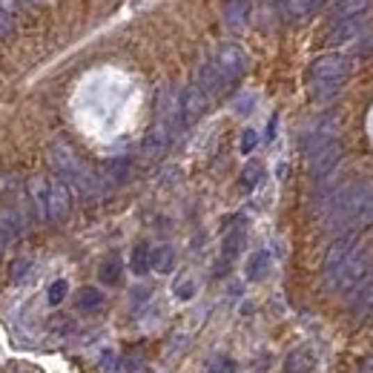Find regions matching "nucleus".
I'll return each instance as SVG.
<instances>
[{
    "label": "nucleus",
    "mask_w": 373,
    "mask_h": 373,
    "mask_svg": "<svg viewBox=\"0 0 373 373\" xmlns=\"http://www.w3.org/2000/svg\"><path fill=\"white\" fill-rule=\"evenodd\" d=\"M328 227L333 232H356L373 224V186L365 181L344 184L328 201Z\"/></svg>",
    "instance_id": "1"
},
{
    "label": "nucleus",
    "mask_w": 373,
    "mask_h": 373,
    "mask_svg": "<svg viewBox=\"0 0 373 373\" xmlns=\"http://www.w3.org/2000/svg\"><path fill=\"white\" fill-rule=\"evenodd\" d=\"M347 75H351V61L344 55H324L310 66V95L316 101H331L339 95Z\"/></svg>",
    "instance_id": "2"
},
{
    "label": "nucleus",
    "mask_w": 373,
    "mask_h": 373,
    "mask_svg": "<svg viewBox=\"0 0 373 373\" xmlns=\"http://www.w3.org/2000/svg\"><path fill=\"white\" fill-rule=\"evenodd\" d=\"M370 262H373V253H370L367 247H359V244H356L351 253H347V259L339 264V270H336L331 278H324V282H328V287L336 290V293L354 290V287L362 285V278L367 276Z\"/></svg>",
    "instance_id": "3"
},
{
    "label": "nucleus",
    "mask_w": 373,
    "mask_h": 373,
    "mask_svg": "<svg viewBox=\"0 0 373 373\" xmlns=\"http://www.w3.org/2000/svg\"><path fill=\"white\" fill-rule=\"evenodd\" d=\"M213 63H216V69L221 72L224 84L230 86V84H236L241 78L244 66H247V55H244V49H241L239 43H221L216 58H213Z\"/></svg>",
    "instance_id": "4"
},
{
    "label": "nucleus",
    "mask_w": 373,
    "mask_h": 373,
    "mask_svg": "<svg viewBox=\"0 0 373 373\" xmlns=\"http://www.w3.org/2000/svg\"><path fill=\"white\" fill-rule=\"evenodd\" d=\"M308 161H310V175H313L316 181L324 178V175H331V173L336 170V164L342 161V144H339V138H333V141H328L324 147L313 150V152L308 155Z\"/></svg>",
    "instance_id": "5"
},
{
    "label": "nucleus",
    "mask_w": 373,
    "mask_h": 373,
    "mask_svg": "<svg viewBox=\"0 0 373 373\" xmlns=\"http://www.w3.org/2000/svg\"><path fill=\"white\" fill-rule=\"evenodd\" d=\"M367 35L365 29V15H356V17H336L328 29V43H347L354 38H362Z\"/></svg>",
    "instance_id": "6"
},
{
    "label": "nucleus",
    "mask_w": 373,
    "mask_h": 373,
    "mask_svg": "<svg viewBox=\"0 0 373 373\" xmlns=\"http://www.w3.org/2000/svg\"><path fill=\"white\" fill-rule=\"evenodd\" d=\"M69 209H72V198H69V186L58 178L49 181V221L63 224L69 219Z\"/></svg>",
    "instance_id": "7"
},
{
    "label": "nucleus",
    "mask_w": 373,
    "mask_h": 373,
    "mask_svg": "<svg viewBox=\"0 0 373 373\" xmlns=\"http://www.w3.org/2000/svg\"><path fill=\"white\" fill-rule=\"evenodd\" d=\"M354 247H356V232H342V236L331 244L328 255H324V278H331L339 270V264L347 259V253Z\"/></svg>",
    "instance_id": "8"
},
{
    "label": "nucleus",
    "mask_w": 373,
    "mask_h": 373,
    "mask_svg": "<svg viewBox=\"0 0 373 373\" xmlns=\"http://www.w3.org/2000/svg\"><path fill=\"white\" fill-rule=\"evenodd\" d=\"M207 109V95L204 89L196 84V86H186L181 92V115H184V124H196Z\"/></svg>",
    "instance_id": "9"
},
{
    "label": "nucleus",
    "mask_w": 373,
    "mask_h": 373,
    "mask_svg": "<svg viewBox=\"0 0 373 373\" xmlns=\"http://www.w3.org/2000/svg\"><path fill=\"white\" fill-rule=\"evenodd\" d=\"M170 141H173V132L158 121V124H155V127L144 135V141H141V152H144L147 158H161V155L167 152Z\"/></svg>",
    "instance_id": "10"
},
{
    "label": "nucleus",
    "mask_w": 373,
    "mask_h": 373,
    "mask_svg": "<svg viewBox=\"0 0 373 373\" xmlns=\"http://www.w3.org/2000/svg\"><path fill=\"white\" fill-rule=\"evenodd\" d=\"M29 204L38 221L49 219V181L46 178H32L29 181Z\"/></svg>",
    "instance_id": "11"
},
{
    "label": "nucleus",
    "mask_w": 373,
    "mask_h": 373,
    "mask_svg": "<svg viewBox=\"0 0 373 373\" xmlns=\"http://www.w3.org/2000/svg\"><path fill=\"white\" fill-rule=\"evenodd\" d=\"M198 86L204 89V95H207V98L219 95V92L227 86V84H224V78H221V72L216 69V63H213V61H207V63L201 66V72H198Z\"/></svg>",
    "instance_id": "12"
},
{
    "label": "nucleus",
    "mask_w": 373,
    "mask_h": 373,
    "mask_svg": "<svg viewBox=\"0 0 373 373\" xmlns=\"http://www.w3.org/2000/svg\"><path fill=\"white\" fill-rule=\"evenodd\" d=\"M247 15H250V0H224V23L232 32L244 26Z\"/></svg>",
    "instance_id": "13"
},
{
    "label": "nucleus",
    "mask_w": 373,
    "mask_h": 373,
    "mask_svg": "<svg viewBox=\"0 0 373 373\" xmlns=\"http://www.w3.org/2000/svg\"><path fill=\"white\" fill-rule=\"evenodd\" d=\"M0 232H3V239H6V241L17 239L20 232H23V219H20L17 209H12V207L0 209Z\"/></svg>",
    "instance_id": "14"
},
{
    "label": "nucleus",
    "mask_w": 373,
    "mask_h": 373,
    "mask_svg": "<svg viewBox=\"0 0 373 373\" xmlns=\"http://www.w3.org/2000/svg\"><path fill=\"white\" fill-rule=\"evenodd\" d=\"M319 6H322V0H285L282 3L287 20H301V17L313 15Z\"/></svg>",
    "instance_id": "15"
},
{
    "label": "nucleus",
    "mask_w": 373,
    "mask_h": 373,
    "mask_svg": "<svg viewBox=\"0 0 373 373\" xmlns=\"http://www.w3.org/2000/svg\"><path fill=\"white\" fill-rule=\"evenodd\" d=\"M313 370V354L305 351V347H299V351L287 354L285 359V373H310Z\"/></svg>",
    "instance_id": "16"
},
{
    "label": "nucleus",
    "mask_w": 373,
    "mask_h": 373,
    "mask_svg": "<svg viewBox=\"0 0 373 373\" xmlns=\"http://www.w3.org/2000/svg\"><path fill=\"white\" fill-rule=\"evenodd\" d=\"M150 264H152V270H155V273H170V270L175 267V250H173V247H167V244L155 247V250H152V255H150Z\"/></svg>",
    "instance_id": "17"
},
{
    "label": "nucleus",
    "mask_w": 373,
    "mask_h": 373,
    "mask_svg": "<svg viewBox=\"0 0 373 373\" xmlns=\"http://www.w3.org/2000/svg\"><path fill=\"white\" fill-rule=\"evenodd\" d=\"M267 270H270V253L267 250L253 253L250 262H247V278H250V282H259V278H264Z\"/></svg>",
    "instance_id": "18"
},
{
    "label": "nucleus",
    "mask_w": 373,
    "mask_h": 373,
    "mask_svg": "<svg viewBox=\"0 0 373 373\" xmlns=\"http://www.w3.org/2000/svg\"><path fill=\"white\" fill-rule=\"evenodd\" d=\"M351 308H354L356 316H365L373 308V278H367L365 285L356 287V296H354V305Z\"/></svg>",
    "instance_id": "19"
},
{
    "label": "nucleus",
    "mask_w": 373,
    "mask_h": 373,
    "mask_svg": "<svg viewBox=\"0 0 373 373\" xmlns=\"http://www.w3.org/2000/svg\"><path fill=\"white\" fill-rule=\"evenodd\" d=\"M370 9V0H336V17H356Z\"/></svg>",
    "instance_id": "20"
},
{
    "label": "nucleus",
    "mask_w": 373,
    "mask_h": 373,
    "mask_svg": "<svg viewBox=\"0 0 373 373\" xmlns=\"http://www.w3.org/2000/svg\"><path fill=\"white\" fill-rule=\"evenodd\" d=\"M101 301H104V296H101L98 287H84L78 293V299H75V305H78V310H86L89 313V310H98Z\"/></svg>",
    "instance_id": "21"
},
{
    "label": "nucleus",
    "mask_w": 373,
    "mask_h": 373,
    "mask_svg": "<svg viewBox=\"0 0 373 373\" xmlns=\"http://www.w3.org/2000/svg\"><path fill=\"white\" fill-rule=\"evenodd\" d=\"M150 255H152V250L147 247V244H138L135 250H132V270L138 273V276H144L147 270H152V264H150Z\"/></svg>",
    "instance_id": "22"
},
{
    "label": "nucleus",
    "mask_w": 373,
    "mask_h": 373,
    "mask_svg": "<svg viewBox=\"0 0 373 373\" xmlns=\"http://www.w3.org/2000/svg\"><path fill=\"white\" fill-rule=\"evenodd\" d=\"M98 276H101V282H104V285H118V282H121V262H118V259L104 262Z\"/></svg>",
    "instance_id": "23"
},
{
    "label": "nucleus",
    "mask_w": 373,
    "mask_h": 373,
    "mask_svg": "<svg viewBox=\"0 0 373 373\" xmlns=\"http://www.w3.org/2000/svg\"><path fill=\"white\" fill-rule=\"evenodd\" d=\"M127 175H129V161L127 158H115L106 164V178H112L115 184H121Z\"/></svg>",
    "instance_id": "24"
},
{
    "label": "nucleus",
    "mask_w": 373,
    "mask_h": 373,
    "mask_svg": "<svg viewBox=\"0 0 373 373\" xmlns=\"http://www.w3.org/2000/svg\"><path fill=\"white\" fill-rule=\"evenodd\" d=\"M262 175H264L262 164H247L244 173H241V186H244V190H253V186L262 181Z\"/></svg>",
    "instance_id": "25"
},
{
    "label": "nucleus",
    "mask_w": 373,
    "mask_h": 373,
    "mask_svg": "<svg viewBox=\"0 0 373 373\" xmlns=\"http://www.w3.org/2000/svg\"><path fill=\"white\" fill-rule=\"evenodd\" d=\"M241 241H244L241 230H232L230 236L224 239V259H232V255H239V250H241Z\"/></svg>",
    "instance_id": "26"
},
{
    "label": "nucleus",
    "mask_w": 373,
    "mask_h": 373,
    "mask_svg": "<svg viewBox=\"0 0 373 373\" xmlns=\"http://www.w3.org/2000/svg\"><path fill=\"white\" fill-rule=\"evenodd\" d=\"M17 186H20V178H17L15 170H9V173L0 175V196H12V193H17Z\"/></svg>",
    "instance_id": "27"
},
{
    "label": "nucleus",
    "mask_w": 373,
    "mask_h": 373,
    "mask_svg": "<svg viewBox=\"0 0 373 373\" xmlns=\"http://www.w3.org/2000/svg\"><path fill=\"white\" fill-rule=\"evenodd\" d=\"M66 290H69V285L63 282V278H58V282L49 287V296H46L49 299V305H61V301L66 299Z\"/></svg>",
    "instance_id": "28"
},
{
    "label": "nucleus",
    "mask_w": 373,
    "mask_h": 373,
    "mask_svg": "<svg viewBox=\"0 0 373 373\" xmlns=\"http://www.w3.org/2000/svg\"><path fill=\"white\" fill-rule=\"evenodd\" d=\"M255 144H259V135H255V129H244V135H241V152L250 155L255 150Z\"/></svg>",
    "instance_id": "29"
},
{
    "label": "nucleus",
    "mask_w": 373,
    "mask_h": 373,
    "mask_svg": "<svg viewBox=\"0 0 373 373\" xmlns=\"http://www.w3.org/2000/svg\"><path fill=\"white\" fill-rule=\"evenodd\" d=\"M32 270V262L29 259H17L15 264H12V282H20L23 276H26Z\"/></svg>",
    "instance_id": "30"
},
{
    "label": "nucleus",
    "mask_w": 373,
    "mask_h": 373,
    "mask_svg": "<svg viewBox=\"0 0 373 373\" xmlns=\"http://www.w3.org/2000/svg\"><path fill=\"white\" fill-rule=\"evenodd\" d=\"M15 32V20L9 17L6 9H0V38H9Z\"/></svg>",
    "instance_id": "31"
},
{
    "label": "nucleus",
    "mask_w": 373,
    "mask_h": 373,
    "mask_svg": "<svg viewBox=\"0 0 373 373\" xmlns=\"http://www.w3.org/2000/svg\"><path fill=\"white\" fill-rule=\"evenodd\" d=\"M236 370V365H232L230 359H216L213 365H209V373H232Z\"/></svg>",
    "instance_id": "32"
},
{
    "label": "nucleus",
    "mask_w": 373,
    "mask_h": 373,
    "mask_svg": "<svg viewBox=\"0 0 373 373\" xmlns=\"http://www.w3.org/2000/svg\"><path fill=\"white\" fill-rule=\"evenodd\" d=\"M193 290H196V287H193V282H181V287H175V293H178L181 299H190V296H193Z\"/></svg>",
    "instance_id": "33"
},
{
    "label": "nucleus",
    "mask_w": 373,
    "mask_h": 373,
    "mask_svg": "<svg viewBox=\"0 0 373 373\" xmlns=\"http://www.w3.org/2000/svg\"><path fill=\"white\" fill-rule=\"evenodd\" d=\"M3 247H6V239H3V232H0V255H3Z\"/></svg>",
    "instance_id": "34"
},
{
    "label": "nucleus",
    "mask_w": 373,
    "mask_h": 373,
    "mask_svg": "<svg viewBox=\"0 0 373 373\" xmlns=\"http://www.w3.org/2000/svg\"><path fill=\"white\" fill-rule=\"evenodd\" d=\"M322 3H324V0H322Z\"/></svg>",
    "instance_id": "35"
}]
</instances>
